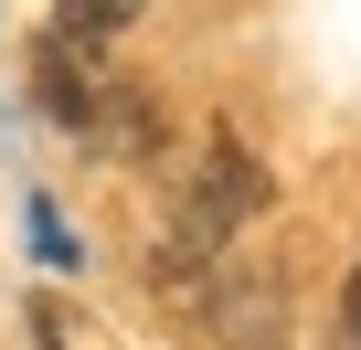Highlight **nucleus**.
<instances>
[{
    "label": "nucleus",
    "instance_id": "39448f33",
    "mask_svg": "<svg viewBox=\"0 0 361 350\" xmlns=\"http://www.w3.org/2000/svg\"><path fill=\"white\" fill-rule=\"evenodd\" d=\"M340 329L361 339V265H350V287H340Z\"/></svg>",
    "mask_w": 361,
    "mask_h": 350
},
{
    "label": "nucleus",
    "instance_id": "20e7f679",
    "mask_svg": "<svg viewBox=\"0 0 361 350\" xmlns=\"http://www.w3.org/2000/svg\"><path fill=\"white\" fill-rule=\"evenodd\" d=\"M32 244H43V255H54V265H75V234H64V223H54V213H43V202H32Z\"/></svg>",
    "mask_w": 361,
    "mask_h": 350
},
{
    "label": "nucleus",
    "instance_id": "f03ea898",
    "mask_svg": "<svg viewBox=\"0 0 361 350\" xmlns=\"http://www.w3.org/2000/svg\"><path fill=\"white\" fill-rule=\"evenodd\" d=\"M32 85H43V106H54L64 127H96V85L75 75V43H43V64H32Z\"/></svg>",
    "mask_w": 361,
    "mask_h": 350
},
{
    "label": "nucleus",
    "instance_id": "f257e3e1",
    "mask_svg": "<svg viewBox=\"0 0 361 350\" xmlns=\"http://www.w3.org/2000/svg\"><path fill=\"white\" fill-rule=\"evenodd\" d=\"M245 213H266V170H255L234 138H213V159H202L192 202H180V244H170V255H202V244H224Z\"/></svg>",
    "mask_w": 361,
    "mask_h": 350
},
{
    "label": "nucleus",
    "instance_id": "7ed1b4c3",
    "mask_svg": "<svg viewBox=\"0 0 361 350\" xmlns=\"http://www.w3.org/2000/svg\"><path fill=\"white\" fill-rule=\"evenodd\" d=\"M54 11H64V43H117L149 0H54Z\"/></svg>",
    "mask_w": 361,
    "mask_h": 350
}]
</instances>
